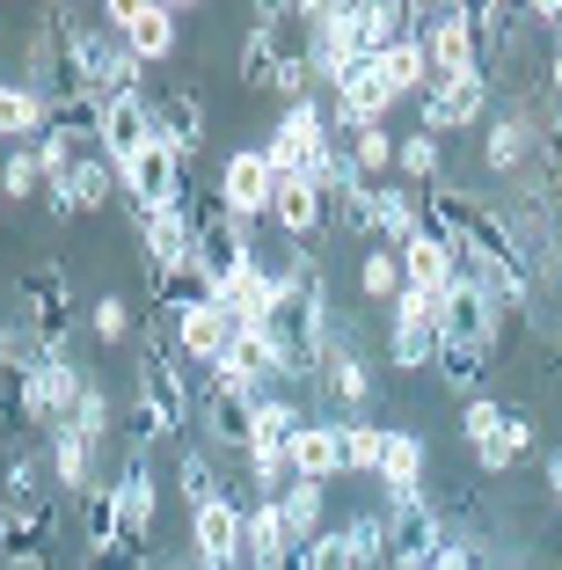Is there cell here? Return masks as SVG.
I'll use <instances>...</instances> for the list:
<instances>
[{"instance_id":"6da1fadb","label":"cell","mask_w":562,"mask_h":570,"mask_svg":"<svg viewBox=\"0 0 562 570\" xmlns=\"http://www.w3.org/2000/svg\"><path fill=\"white\" fill-rule=\"evenodd\" d=\"M16 315L37 330V344H45V358H73V322H81V307H73V285L59 264H30L16 285Z\"/></svg>"},{"instance_id":"7a4b0ae2","label":"cell","mask_w":562,"mask_h":570,"mask_svg":"<svg viewBox=\"0 0 562 570\" xmlns=\"http://www.w3.org/2000/svg\"><path fill=\"white\" fill-rule=\"evenodd\" d=\"M67 67L81 73L102 102H110V96H132L139 73H147L132 51H125V37H117L110 22H67Z\"/></svg>"},{"instance_id":"3957f363","label":"cell","mask_w":562,"mask_h":570,"mask_svg":"<svg viewBox=\"0 0 562 570\" xmlns=\"http://www.w3.org/2000/svg\"><path fill=\"white\" fill-rule=\"evenodd\" d=\"M438 344H461V352H482V358L504 344V307L490 301V285L475 271H461L446 285V301H438Z\"/></svg>"},{"instance_id":"277c9868","label":"cell","mask_w":562,"mask_h":570,"mask_svg":"<svg viewBox=\"0 0 562 570\" xmlns=\"http://www.w3.org/2000/svg\"><path fill=\"white\" fill-rule=\"evenodd\" d=\"M81 395H88L81 358H45L37 373H22V432H37V439L67 432L73 410H81Z\"/></svg>"},{"instance_id":"5b68a950","label":"cell","mask_w":562,"mask_h":570,"mask_svg":"<svg viewBox=\"0 0 562 570\" xmlns=\"http://www.w3.org/2000/svg\"><path fill=\"white\" fill-rule=\"evenodd\" d=\"M467 125H490V67H467L416 96V132L446 139V132H467Z\"/></svg>"},{"instance_id":"8992f818","label":"cell","mask_w":562,"mask_h":570,"mask_svg":"<svg viewBox=\"0 0 562 570\" xmlns=\"http://www.w3.org/2000/svg\"><path fill=\"white\" fill-rule=\"evenodd\" d=\"M139 410H154V424H161L168 439L176 432H190V417H198V410H190V373H176V352H168L161 336H147V344H139Z\"/></svg>"},{"instance_id":"52a82bcc","label":"cell","mask_w":562,"mask_h":570,"mask_svg":"<svg viewBox=\"0 0 562 570\" xmlns=\"http://www.w3.org/2000/svg\"><path fill=\"white\" fill-rule=\"evenodd\" d=\"M381 512H387V570H431V556L446 549V520H438L431 490L424 498H395Z\"/></svg>"},{"instance_id":"ba28073f","label":"cell","mask_w":562,"mask_h":570,"mask_svg":"<svg viewBox=\"0 0 562 570\" xmlns=\"http://www.w3.org/2000/svg\"><path fill=\"white\" fill-rule=\"evenodd\" d=\"M102 22H110L117 37H125V51H132L139 67H161V59H176V8H161V0H110L102 8Z\"/></svg>"},{"instance_id":"9c48e42d","label":"cell","mask_w":562,"mask_h":570,"mask_svg":"<svg viewBox=\"0 0 562 570\" xmlns=\"http://www.w3.org/2000/svg\"><path fill=\"white\" fill-rule=\"evenodd\" d=\"M190 410H198L205 439H213V453H248V439H256V403H248L241 387L227 381H190Z\"/></svg>"},{"instance_id":"30bf717a","label":"cell","mask_w":562,"mask_h":570,"mask_svg":"<svg viewBox=\"0 0 562 570\" xmlns=\"http://www.w3.org/2000/svg\"><path fill=\"white\" fill-rule=\"evenodd\" d=\"M307 67L322 88H336L358 67V30H351V0H315L307 8Z\"/></svg>"},{"instance_id":"8fae6325","label":"cell","mask_w":562,"mask_h":570,"mask_svg":"<svg viewBox=\"0 0 562 570\" xmlns=\"http://www.w3.org/2000/svg\"><path fill=\"white\" fill-rule=\"evenodd\" d=\"M241 534H248V512L234 498L198 504V512H190V549H198V570H248Z\"/></svg>"},{"instance_id":"7c38bea8","label":"cell","mask_w":562,"mask_h":570,"mask_svg":"<svg viewBox=\"0 0 562 570\" xmlns=\"http://www.w3.org/2000/svg\"><path fill=\"white\" fill-rule=\"evenodd\" d=\"M270 190H278V176H270L264 147H234L227 161H219V205H227L241 227L270 219Z\"/></svg>"},{"instance_id":"4fadbf2b","label":"cell","mask_w":562,"mask_h":570,"mask_svg":"<svg viewBox=\"0 0 562 570\" xmlns=\"http://www.w3.org/2000/svg\"><path fill=\"white\" fill-rule=\"evenodd\" d=\"M387 110H395V96H387V73L373 67V59H358V67L329 88V125H336V139H344V132H365V125H387Z\"/></svg>"},{"instance_id":"5bb4252c","label":"cell","mask_w":562,"mask_h":570,"mask_svg":"<svg viewBox=\"0 0 562 570\" xmlns=\"http://www.w3.org/2000/svg\"><path fill=\"white\" fill-rule=\"evenodd\" d=\"M315 387H322V417H329V403L344 410V417H365V403H373V366L358 358V344H351L344 330L329 336V352H322Z\"/></svg>"},{"instance_id":"9a60e30c","label":"cell","mask_w":562,"mask_h":570,"mask_svg":"<svg viewBox=\"0 0 562 570\" xmlns=\"http://www.w3.org/2000/svg\"><path fill=\"white\" fill-rule=\"evenodd\" d=\"M416 37H424L431 81H453V73L482 67V51H475V22H467V8H431V16L416 22Z\"/></svg>"},{"instance_id":"2e32d148","label":"cell","mask_w":562,"mask_h":570,"mask_svg":"<svg viewBox=\"0 0 562 570\" xmlns=\"http://www.w3.org/2000/svg\"><path fill=\"white\" fill-rule=\"evenodd\" d=\"M51 527L59 512L51 504H0V570H45L51 563Z\"/></svg>"},{"instance_id":"e0dca14e","label":"cell","mask_w":562,"mask_h":570,"mask_svg":"<svg viewBox=\"0 0 562 570\" xmlns=\"http://www.w3.org/2000/svg\"><path fill=\"white\" fill-rule=\"evenodd\" d=\"M154 139H161L168 154H176L183 168L198 161V147H205V102H198V88H154Z\"/></svg>"},{"instance_id":"ac0fdd59","label":"cell","mask_w":562,"mask_h":570,"mask_svg":"<svg viewBox=\"0 0 562 570\" xmlns=\"http://www.w3.org/2000/svg\"><path fill=\"white\" fill-rule=\"evenodd\" d=\"M285 453H293V483H322V490H329L336 475H344V417H322V410H315V417L293 432Z\"/></svg>"},{"instance_id":"d6986e66","label":"cell","mask_w":562,"mask_h":570,"mask_svg":"<svg viewBox=\"0 0 562 570\" xmlns=\"http://www.w3.org/2000/svg\"><path fill=\"white\" fill-rule=\"evenodd\" d=\"M96 147L110 154L117 168L132 161L139 147H154V96L147 88H132V96H110L102 102V125H96Z\"/></svg>"},{"instance_id":"ffe728a7","label":"cell","mask_w":562,"mask_h":570,"mask_svg":"<svg viewBox=\"0 0 562 570\" xmlns=\"http://www.w3.org/2000/svg\"><path fill=\"white\" fill-rule=\"evenodd\" d=\"M278 271L264 264V256H248L241 271H234L227 285H219V307H227L234 330H270V307H278Z\"/></svg>"},{"instance_id":"44dd1931","label":"cell","mask_w":562,"mask_h":570,"mask_svg":"<svg viewBox=\"0 0 562 570\" xmlns=\"http://www.w3.org/2000/svg\"><path fill=\"white\" fill-rule=\"evenodd\" d=\"M117 541H139V549H147V534H154V453H125V469H117Z\"/></svg>"},{"instance_id":"7402d4cb","label":"cell","mask_w":562,"mask_h":570,"mask_svg":"<svg viewBox=\"0 0 562 570\" xmlns=\"http://www.w3.org/2000/svg\"><path fill=\"white\" fill-rule=\"evenodd\" d=\"M270 227H278V242H315L322 227H329V198H322L307 176H278V190H270Z\"/></svg>"},{"instance_id":"603a6c76","label":"cell","mask_w":562,"mask_h":570,"mask_svg":"<svg viewBox=\"0 0 562 570\" xmlns=\"http://www.w3.org/2000/svg\"><path fill=\"white\" fill-rule=\"evenodd\" d=\"M395 256H402V278H410V293H431V301H446V285L467 271L461 249H453L446 235H431V227H424L416 242H402Z\"/></svg>"},{"instance_id":"cb8c5ba5","label":"cell","mask_w":562,"mask_h":570,"mask_svg":"<svg viewBox=\"0 0 562 570\" xmlns=\"http://www.w3.org/2000/svg\"><path fill=\"white\" fill-rule=\"evenodd\" d=\"M213 381H227V387L285 381V358H278V344H270V330H234L227 352H219V366H213Z\"/></svg>"},{"instance_id":"d4e9b609","label":"cell","mask_w":562,"mask_h":570,"mask_svg":"<svg viewBox=\"0 0 562 570\" xmlns=\"http://www.w3.org/2000/svg\"><path fill=\"white\" fill-rule=\"evenodd\" d=\"M227 336H234V322H227V307H219V301H198V307H183V315H176V352L190 358V366H205V373L219 366Z\"/></svg>"},{"instance_id":"484cf974","label":"cell","mask_w":562,"mask_h":570,"mask_svg":"<svg viewBox=\"0 0 562 570\" xmlns=\"http://www.w3.org/2000/svg\"><path fill=\"white\" fill-rule=\"evenodd\" d=\"M59 81H67V16H45L30 37H22V88L51 96Z\"/></svg>"},{"instance_id":"4316f807","label":"cell","mask_w":562,"mask_h":570,"mask_svg":"<svg viewBox=\"0 0 562 570\" xmlns=\"http://www.w3.org/2000/svg\"><path fill=\"white\" fill-rule=\"evenodd\" d=\"M424 475H431V446L416 432H387L381 475H373V483L387 490V504H395V498H424Z\"/></svg>"},{"instance_id":"83f0119b","label":"cell","mask_w":562,"mask_h":570,"mask_svg":"<svg viewBox=\"0 0 562 570\" xmlns=\"http://www.w3.org/2000/svg\"><path fill=\"white\" fill-rule=\"evenodd\" d=\"M533 154H541V132H533V118H519V110L490 118V132H482V161H490L496 176H519Z\"/></svg>"},{"instance_id":"f1b7e54d","label":"cell","mask_w":562,"mask_h":570,"mask_svg":"<svg viewBox=\"0 0 562 570\" xmlns=\"http://www.w3.org/2000/svg\"><path fill=\"white\" fill-rule=\"evenodd\" d=\"M51 461H45V446H16L8 461H0V504H51Z\"/></svg>"},{"instance_id":"f546056e","label":"cell","mask_w":562,"mask_h":570,"mask_svg":"<svg viewBox=\"0 0 562 570\" xmlns=\"http://www.w3.org/2000/svg\"><path fill=\"white\" fill-rule=\"evenodd\" d=\"M45 461H51V483L67 490V498H88V490H96V446H88L73 424L45 439Z\"/></svg>"},{"instance_id":"4dcf8cb0","label":"cell","mask_w":562,"mask_h":570,"mask_svg":"<svg viewBox=\"0 0 562 570\" xmlns=\"http://www.w3.org/2000/svg\"><path fill=\"white\" fill-rule=\"evenodd\" d=\"M285 549H293V527H285L278 498H256V504H248V534H241V556H248V570H270Z\"/></svg>"},{"instance_id":"1f68e13d","label":"cell","mask_w":562,"mask_h":570,"mask_svg":"<svg viewBox=\"0 0 562 570\" xmlns=\"http://www.w3.org/2000/svg\"><path fill=\"white\" fill-rule=\"evenodd\" d=\"M431 358H438V322L387 315V366H395V373H424Z\"/></svg>"},{"instance_id":"d6a6232c","label":"cell","mask_w":562,"mask_h":570,"mask_svg":"<svg viewBox=\"0 0 562 570\" xmlns=\"http://www.w3.org/2000/svg\"><path fill=\"white\" fill-rule=\"evenodd\" d=\"M45 132V96L22 81H0V147H30Z\"/></svg>"},{"instance_id":"836d02e7","label":"cell","mask_w":562,"mask_h":570,"mask_svg":"<svg viewBox=\"0 0 562 570\" xmlns=\"http://www.w3.org/2000/svg\"><path fill=\"white\" fill-rule=\"evenodd\" d=\"M344 154H351V168H358L365 184H395V154H402V139L387 132V125H365V132H344Z\"/></svg>"},{"instance_id":"e575fe53","label":"cell","mask_w":562,"mask_h":570,"mask_svg":"<svg viewBox=\"0 0 562 570\" xmlns=\"http://www.w3.org/2000/svg\"><path fill=\"white\" fill-rule=\"evenodd\" d=\"M278 67H285L278 22H248V37H241V88H278Z\"/></svg>"},{"instance_id":"d590c367","label":"cell","mask_w":562,"mask_h":570,"mask_svg":"<svg viewBox=\"0 0 562 570\" xmlns=\"http://www.w3.org/2000/svg\"><path fill=\"white\" fill-rule=\"evenodd\" d=\"M381 73H387V96H395V102H416V96H424V88H431V59H424V37H402V45L395 51H387V59H381Z\"/></svg>"},{"instance_id":"8d00e7d4","label":"cell","mask_w":562,"mask_h":570,"mask_svg":"<svg viewBox=\"0 0 562 570\" xmlns=\"http://www.w3.org/2000/svg\"><path fill=\"white\" fill-rule=\"evenodd\" d=\"M424 235V190L410 184H381V242L387 249H402V242Z\"/></svg>"},{"instance_id":"74e56055","label":"cell","mask_w":562,"mask_h":570,"mask_svg":"<svg viewBox=\"0 0 562 570\" xmlns=\"http://www.w3.org/2000/svg\"><path fill=\"white\" fill-rule=\"evenodd\" d=\"M358 293H365L373 307H395L402 293H410V278H402V256L387 249V242H373V249L358 256Z\"/></svg>"},{"instance_id":"f35d334b","label":"cell","mask_w":562,"mask_h":570,"mask_svg":"<svg viewBox=\"0 0 562 570\" xmlns=\"http://www.w3.org/2000/svg\"><path fill=\"white\" fill-rule=\"evenodd\" d=\"M329 227H344V235H358V242H381V184L358 176V184L329 205Z\"/></svg>"},{"instance_id":"ab89813d","label":"cell","mask_w":562,"mask_h":570,"mask_svg":"<svg viewBox=\"0 0 562 570\" xmlns=\"http://www.w3.org/2000/svg\"><path fill=\"white\" fill-rule=\"evenodd\" d=\"M438 168H446V139H431V132H402V154H395V176L410 190L438 184Z\"/></svg>"},{"instance_id":"60d3db41","label":"cell","mask_w":562,"mask_h":570,"mask_svg":"<svg viewBox=\"0 0 562 570\" xmlns=\"http://www.w3.org/2000/svg\"><path fill=\"white\" fill-rule=\"evenodd\" d=\"M37 190H45L37 147H0V205H37Z\"/></svg>"},{"instance_id":"b9f144b4","label":"cell","mask_w":562,"mask_h":570,"mask_svg":"<svg viewBox=\"0 0 562 570\" xmlns=\"http://www.w3.org/2000/svg\"><path fill=\"white\" fill-rule=\"evenodd\" d=\"M322 504H329L322 483H285L278 490V512H285V527H293V541H315L322 527H329V520H322Z\"/></svg>"},{"instance_id":"7bdbcfd3","label":"cell","mask_w":562,"mask_h":570,"mask_svg":"<svg viewBox=\"0 0 562 570\" xmlns=\"http://www.w3.org/2000/svg\"><path fill=\"white\" fill-rule=\"evenodd\" d=\"M381 453H387V424L344 417V475H381Z\"/></svg>"},{"instance_id":"ee69618b","label":"cell","mask_w":562,"mask_h":570,"mask_svg":"<svg viewBox=\"0 0 562 570\" xmlns=\"http://www.w3.org/2000/svg\"><path fill=\"white\" fill-rule=\"evenodd\" d=\"M176 490H183V504H190V512H198V504H213V498H227V483H219V461L205 446H190L176 461Z\"/></svg>"},{"instance_id":"f6af8a7d","label":"cell","mask_w":562,"mask_h":570,"mask_svg":"<svg viewBox=\"0 0 562 570\" xmlns=\"http://www.w3.org/2000/svg\"><path fill=\"white\" fill-rule=\"evenodd\" d=\"M431 373H438V381H446L461 403H475V395H482V373H490V358H482V352H461V344H438Z\"/></svg>"},{"instance_id":"bcb514c9","label":"cell","mask_w":562,"mask_h":570,"mask_svg":"<svg viewBox=\"0 0 562 570\" xmlns=\"http://www.w3.org/2000/svg\"><path fill=\"white\" fill-rule=\"evenodd\" d=\"M241 461H248V475H256V490H264V498H278V490L293 483V453H285V439H264V432H256Z\"/></svg>"},{"instance_id":"7dc6e473","label":"cell","mask_w":562,"mask_h":570,"mask_svg":"<svg viewBox=\"0 0 562 570\" xmlns=\"http://www.w3.org/2000/svg\"><path fill=\"white\" fill-rule=\"evenodd\" d=\"M45 366V344L22 315H0V373H37Z\"/></svg>"},{"instance_id":"c3c4849f","label":"cell","mask_w":562,"mask_h":570,"mask_svg":"<svg viewBox=\"0 0 562 570\" xmlns=\"http://www.w3.org/2000/svg\"><path fill=\"white\" fill-rule=\"evenodd\" d=\"M110 541H117V490L96 483V490L81 498V556H88V549H110Z\"/></svg>"},{"instance_id":"681fc988","label":"cell","mask_w":562,"mask_h":570,"mask_svg":"<svg viewBox=\"0 0 562 570\" xmlns=\"http://www.w3.org/2000/svg\"><path fill=\"white\" fill-rule=\"evenodd\" d=\"M344 534L358 570H387V512H358V520H344Z\"/></svg>"},{"instance_id":"f907efd6","label":"cell","mask_w":562,"mask_h":570,"mask_svg":"<svg viewBox=\"0 0 562 570\" xmlns=\"http://www.w3.org/2000/svg\"><path fill=\"white\" fill-rule=\"evenodd\" d=\"M431 570H496V563H490V541L475 527H446V549L431 556Z\"/></svg>"},{"instance_id":"816d5d0a","label":"cell","mask_w":562,"mask_h":570,"mask_svg":"<svg viewBox=\"0 0 562 570\" xmlns=\"http://www.w3.org/2000/svg\"><path fill=\"white\" fill-rule=\"evenodd\" d=\"M88 330H96V344H125V336H132V301H125V293H102Z\"/></svg>"},{"instance_id":"f5cc1de1","label":"cell","mask_w":562,"mask_h":570,"mask_svg":"<svg viewBox=\"0 0 562 570\" xmlns=\"http://www.w3.org/2000/svg\"><path fill=\"white\" fill-rule=\"evenodd\" d=\"M307 570H358V556H351V534H344V527H322V534L307 541Z\"/></svg>"},{"instance_id":"db71d44e","label":"cell","mask_w":562,"mask_h":570,"mask_svg":"<svg viewBox=\"0 0 562 570\" xmlns=\"http://www.w3.org/2000/svg\"><path fill=\"white\" fill-rule=\"evenodd\" d=\"M73 432L88 439V446L102 453V439H110V395H102L96 381H88V395H81V410H73Z\"/></svg>"},{"instance_id":"11a10c76","label":"cell","mask_w":562,"mask_h":570,"mask_svg":"<svg viewBox=\"0 0 562 570\" xmlns=\"http://www.w3.org/2000/svg\"><path fill=\"white\" fill-rule=\"evenodd\" d=\"M496 424H504V403H496V395H475V403L461 410V439H467V446H490Z\"/></svg>"},{"instance_id":"9f6ffc18","label":"cell","mask_w":562,"mask_h":570,"mask_svg":"<svg viewBox=\"0 0 562 570\" xmlns=\"http://www.w3.org/2000/svg\"><path fill=\"white\" fill-rule=\"evenodd\" d=\"M81 570H147V549L139 541H110V549H88Z\"/></svg>"},{"instance_id":"6f0895ef","label":"cell","mask_w":562,"mask_h":570,"mask_svg":"<svg viewBox=\"0 0 562 570\" xmlns=\"http://www.w3.org/2000/svg\"><path fill=\"white\" fill-rule=\"evenodd\" d=\"M496 439H504V453L519 461V453H533V439H541V432H533V417H526L519 403H504V424H496Z\"/></svg>"},{"instance_id":"680465c9","label":"cell","mask_w":562,"mask_h":570,"mask_svg":"<svg viewBox=\"0 0 562 570\" xmlns=\"http://www.w3.org/2000/svg\"><path fill=\"white\" fill-rule=\"evenodd\" d=\"M387 315H410V322H438V301H431V293H402V301L387 307Z\"/></svg>"},{"instance_id":"91938a15","label":"cell","mask_w":562,"mask_h":570,"mask_svg":"<svg viewBox=\"0 0 562 570\" xmlns=\"http://www.w3.org/2000/svg\"><path fill=\"white\" fill-rule=\"evenodd\" d=\"M541 161H548V184H562V125L541 139Z\"/></svg>"},{"instance_id":"94428289","label":"cell","mask_w":562,"mask_h":570,"mask_svg":"<svg viewBox=\"0 0 562 570\" xmlns=\"http://www.w3.org/2000/svg\"><path fill=\"white\" fill-rule=\"evenodd\" d=\"M541 475H548V498H555V512H562V453H548Z\"/></svg>"},{"instance_id":"6125c7cd","label":"cell","mask_w":562,"mask_h":570,"mask_svg":"<svg viewBox=\"0 0 562 570\" xmlns=\"http://www.w3.org/2000/svg\"><path fill=\"white\" fill-rule=\"evenodd\" d=\"M496 570H512V563H496Z\"/></svg>"}]
</instances>
